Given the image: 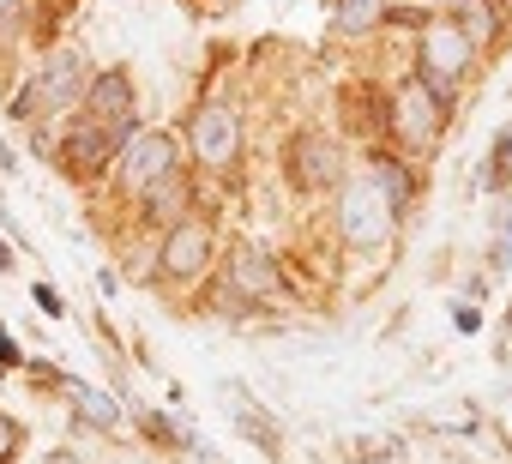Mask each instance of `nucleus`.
<instances>
[{"label": "nucleus", "mask_w": 512, "mask_h": 464, "mask_svg": "<svg viewBox=\"0 0 512 464\" xmlns=\"http://www.w3.org/2000/svg\"><path fill=\"white\" fill-rule=\"evenodd\" d=\"M79 91H91V79H85V55L67 49V55H55V61L43 67V79L19 97V115H25V121H43V115H55V109H73Z\"/></svg>", "instance_id": "obj_1"}, {"label": "nucleus", "mask_w": 512, "mask_h": 464, "mask_svg": "<svg viewBox=\"0 0 512 464\" xmlns=\"http://www.w3.org/2000/svg\"><path fill=\"white\" fill-rule=\"evenodd\" d=\"M392 205H386V193H374L368 181L362 187H350L344 193V205H338V229H344V242L350 248H380L386 236H392Z\"/></svg>", "instance_id": "obj_2"}, {"label": "nucleus", "mask_w": 512, "mask_h": 464, "mask_svg": "<svg viewBox=\"0 0 512 464\" xmlns=\"http://www.w3.org/2000/svg\"><path fill=\"white\" fill-rule=\"evenodd\" d=\"M464 67H470V37H464L458 25H428V37H422V79L434 85L440 103H446V91L464 79Z\"/></svg>", "instance_id": "obj_3"}, {"label": "nucleus", "mask_w": 512, "mask_h": 464, "mask_svg": "<svg viewBox=\"0 0 512 464\" xmlns=\"http://www.w3.org/2000/svg\"><path fill=\"white\" fill-rule=\"evenodd\" d=\"M440 109H446V103L434 97L428 79H404V85H398V103H392V127H398L416 151H428V145L440 139V121H446Z\"/></svg>", "instance_id": "obj_4"}, {"label": "nucleus", "mask_w": 512, "mask_h": 464, "mask_svg": "<svg viewBox=\"0 0 512 464\" xmlns=\"http://www.w3.org/2000/svg\"><path fill=\"white\" fill-rule=\"evenodd\" d=\"M121 175H127V187L151 193L163 175H175V139L169 133H133L121 145Z\"/></svg>", "instance_id": "obj_5"}, {"label": "nucleus", "mask_w": 512, "mask_h": 464, "mask_svg": "<svg viewBox=\"0 0 512 464\" xmlns=\"http://www.w3.org/2000/svg\"><path fill=\"white\" fill-rule=\"evenodd\" d=\"M121 139H133V127H103V121H85V127L61 145V163H67L73 175H91V169H103L109 157H121Z\"/></svg>", "instance_id": "obj_6"}, {"label": "nucleus", "mask_w": 512, "mask_h": 464, "mask_svg": "<svg viewBox=\"0 0 512 464\" xmlns=\"http://www.w3.org/2000/svg\"><path fill=\"white\" fill-rule=\"evenodd\" d=\"M193 151H199V163H211V169L235 163V151H241V121H235V109H199V115H193Z\"/></svg>", "instance_id": "obj_7"}, {"label": "nucleus", "mask_w": 512, "mask_h": 464, "mask_svg": "<svg viewBox=\"0 0 512 464\" xmlns=\"http://www.w3.org/2000/svg\"><path fill=\"white\" fill-rule=\"evenodd\" d=\"M85 109L103 127H133V85H127V73H97L91 91H85Z\"/></svg>", "instance_id": "obj_8"}, {"label": "nucleus", "mask_w": 512, "mask_h": 464, "mask_svg": "<svg viewBox=\"0 0 512 464\" xmlns=\"http://www.w3.org/2000/svg\"><path fill=\"white\" fill-rule=\"evenodd\" d=\"M205 260H211V236H205L199 223H175L169 242H163V266H169L175 278H193Z\"/></svg>", "instance_id": "obj_9"}, {"label": "nucleus", "mask_w": 512, "mask_h": 464, "mask_svg": "<svg viewBox=\"0 0 512 464\" xmlns=\"http://www.w3.org/2000/svg\"><path fill=\"white\" fill-rule=\"evenodd\" d=\"M344 175V157H338V145L332 139H296V181L302 187H332Z\"/></svg>", "instance_id": "obj_10"}, {"label": "nucleus", "mask_w": 512, "mask_h": 464, "mask_svg": "<svg viewBox=\"0 0 512 464\" xmlns=\"http://www.w3.org/2000/svg\"><path fill=\"white\" fill-rule=\"evenodd\" d=\"M145 199H151V217H157V223H181V211H187V181H181V175H163Z\"/></svg>", "instance_id": "obj_11"}, {"label": "nucleus", "mask_w": 512, "mask_h": 464, "mask_svg": "<svg viewBox=\"0 0 512 464\" xmlns=\"http://www.w3.org/2000/svg\"><path fill=\"white\" fill-rule=\"evenodd\" d=\"M374 181H380V193H386V205H392V211H404V205H410V175H404V163H398V157H374Z\"/></svg>", "instance_id": "obj_12"}, {"label": "nucleus", "mask_w": 512, "mask_h": 464, "mask_svg": "<svg viewBox=\"0 0 512 464\" xmlns=\"http://www.w3.org/2000/svg\"><path fill=\"white\" fill-rule=\"evenodd\" d=\"M452 13H458V31H470V43L494 37V7L488 0H452Z\"/></svg>", "instance_id": "obj_13"}, {"label": "nucleus", "mask_w": 512, "mask_h": 464, "mask_svg": "<svg viewBox=\"0 0 512 464\" xmlns=\"http://www.w3.org/2000/svg\"><path fill=\"white\" fill-rule=\"evenodd\" d=\"M235 284H241L247 296H266V290H272V266L247 248V254H235Z\"/></svg>", "instance_id": "obj_14"}, {"label": "nucleus", "mask_w": 512, "mask_h": 464, "mask_svg": "<svg viewBox=\"0 0 512 464\" xmlns=\"http://www.w3.org/2000/svg\"><path fill=\"white\" fill-rule=\"evenodd\" d=\"M73 404H79L85 422H97V428H115V422H121V410H115L103 392H91V386H73Z\"/></svg>", "instance_id": "obj_15"}, {"label": "nucleus", "mask_w": 512, "mask_h": 464, "mask_svg": "<svg viewBox=\"0 0 512 464\" xmlns=\"http://www.w3.org/2000/svg\"><path fill=\"white\" fill-rule=\"evenodd\" d=\"M338 25H344V31L380 25V0H338Z\"/></svg>", "instance_id": "obj_16"}, {"label": "nucleus", "mask_w": 512, "mask_h": 464, "mask_svg": "<svg viewBox=\"0 0 512 464\" xmlns=\"http://www.w3.org/2000/svg\"><path fill=\"white\" fill-rule=\"evenodd\" d=\"M13 452H19V428H13V422H7V416H0V464H7V458H13Z\"/></svg>", "instance_id": "obj_17"}, {"label": "nucleus", "mask_w": 512, "mask_h": 464, "mask_svg": "<svg viewBox=\"0 0 512 464\" xmlns=\"http://www.w3.org/2000/svg\"><path fill=\"white\" fill-rule=\"evenodd\" d=\"M0 31H13V0H0Z\"/></svg>", "instance_id": "obj_18"}, {"label": "nucleus", "mask_w": 512, "mask_h": 464, "mask_svg": "<svg viewBox=\"0 0 512 464\" xmlns=\"http://www.w3.org/2000/svg\"><path fill=\"white\" fill-rule=\"evenodd\" d=\"M0 272H13V254H7V242H0Z\"/></svg>", "instance_id": "obj_19"}, {"label": "nucleus", "mask_w": 512, "mask_h": 464, "mask_svg": "<svg viewBox=\"0 0 512 464\" xmlns=\"http://www.w3.org/2000/svg\"><path fill=\"white\" fill-rule=\"evenodd\" d=\"M49 464H67V458H49Z\"/></svg>", "instance_id": "obj_20"}]
</instances>
